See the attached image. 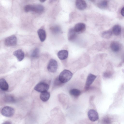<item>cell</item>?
<instances>
[{
  "label": "cell",
  "mask_w": 124,
  "mask_h": 124,
  "mask_svg": "<svg viewBox=\"0 0 124 124\" xmlns=\"http://www.w3.org/2000/svg\"><path fill=\"white\" fill-rule=\"evenodd\" d=\"M25 12L32 11L37 13H41L44 10V7L40 4L31 5H26L24 8Z\"/></svg>",
  "instance_id": "1"
},
{
  "label": "cell",
  "mask_w": 124,
  "mask_h": 124,
  "mask_svg": "<svg viewBox=\"0 0 124 124\" xmlns=\"http://www.w3.org/2000/svg\"><path fill=\"white\" fill-rule=\"evenodd\" d=\"M72 75V73L70 71L65 69L60 73L58 78L60 81L64 84L70 80Z\"/></svg>",
  "instance_id": "2"
},
{
  "label": "cell",
  "mask_w": 124,
  "mask_h": 124,
  "mask_svg": "<svg viewBox=\"0 0 124 124\" xmlns=\"http://www.w3.org/2000/svg\"><path fill=\"white\" fill-rule=\"evenodd\" d=\"M15 110L14 108L9 106L4 107L1 111V113L2 115L8 117L13 116Z\"/></svg>",
  "instance_id": "3"
},
{
  "label": "cell",
  "mask_w": 124,
  "mask_h": 124,
  "mask_svg": "<svg viewBox=\"0 0 124 124\" xmlns=\"http://www.w3.org/2000/svg\"><path fill=\"white\" fill-rule=\"evenodd\" d=\"M49 87V85L47 83L44 82H41L37 84L34 89L37 92L41 93L47 91Z\"/></svg>",
  "instance_id": "4"
},
{
  "label": "cell",
  "mask_w": 124,
  "mask_h": 124,
  "mask_svg": "<svg viewBox=\"0 0 124 124\" xmlns=\"http://www.w3.org/2000/svg\"><path fill=\"white\" fill-rule=\"evenodd\" d=\"M58 67V63L57 61L54 59H51L49 60L47 66L48 70L52 73L55 72Z\"/></svg>",
  "instance_id": "5"
},
{
  "label": "cell",
  "mask_w": 124,
  "mask_h": 124,
  "mask_svg": "<svg viewBox=\"0 0 124 124\" xmlns=\"http://www.w3.org/2000/svg\"><path fill=\"white\" fill-rule=\"evenodd\" d=\"M5 45L7 46H16L17 43V39L14 35H12L7 38L4 41Z\"/></svg>",
  "instance_id": "6"
},
{
  "label": "cell",
  "mask_w": 124,
  "mask_h": 124,
  "mask_svg": "<svg viewBox=\"0 0 124 124\" xmlns=\"http://www.w3.org/2000/svg\"><path fill=\"white\" fill-rule=\"evenodd\" d=\"M87 114L89 118L92 121H95L99 119V116L98 113L94 109L89 110L88 111Z\"/></svg>",
  "instance_id": "7"
},
{
  "label": "cell",
  "mask_w": 124,
  "mask_h": 124,
  "mask_svg": "<svg viewBox=\"0 0 124 124\" xmlns=\"http://www.w3.org/2000/svg\"><path fill=\"white\" fill-rule=\"evenodd\" d=\"M96 78L95 75L90 73L88 75L85 83V89L87 90L89 89L90 86L92 84Z\"/></svg>",
  "instance_id": "8"
},
{
  "label": "cell",
  "mask_w": 124,
  "mask_h": 124,
  "mask_svg": "<svg viewBox=\"0 0 124 124\" xmlns=\"http://www.w3.org/2000/svg\"><path fill=\"white\" fill-rule=\"evenodd\" d=\"M77 33H81L84 31L86 29V25L84 23H79L76 24L73 28Z\"/></svg>",
  "instance_id": "9"
},
{
  "label": "cell",
  "mask_w": 124,
  "mask_h": 124,
  "mask_svg": "<svg viewBox=\"0 0 124 124\" xmlns=\"http://www.w3.org/2000/svg\"><path fill=\"white\" fill-rule=\"evenodd\" d=\"M13 55L17 58L19 61H22L24 57V53L21 49L17 50L13 53Z\"/></svg>",
  "instance_id": "10"
},
{
  "label": "cell",
  "mask_w": 124,
  "mask_h": 124,
  "mask_svg": "<svg viewBox=\"0 0 124 124\" xmlns=\"http://www.w3.org/2000/svg\"><path fill=\"white\" fill-rule=\"evenodd\" d=\"M75 4L77 8L79 10H83L85 9L87 6L86 2L83 0L76 1Z\"/></svg>",
  "instance_id": "11"
},
{
  "label": "cell",
  "mask_w": 124,
  "mask_h": 124,
  "mask_svg": "<svg viewBox=\"0 0 124 124\" xmlns=\"http://www.w3.org/2000/svg\"><path fill=\"white\" fill-rule=\"evenodd\" d=\"M57 55L60 60H64L67 58L68 55V52L66 50H61L58 52Z\"/></svg>",
  "instance_id": "12"
},
{
  "label": "cell",
  "mask_w": 124,
  "mask_h": 124,
  "mask_svg": "<svg viewBox=\"0 0 124 124\" xmlns=\"http://www.w3.org/2000/svg\"><path fill=\"white\" fill-rule=\"evenodd\" d=\"M77 33L73 28L70 29L69 31L68 34V40L71 41L74 40L77 37Z\"/></svg>",
  "instance_id": "13"
},
{
  "label": "cell",
  "mask_w": 124,
  "mask_h": 124,
  "mask_svg": "<svg viewBox=\"0 0 124 124\" xmlns=\"http://www.w3.org/2000/svg\"><path fill=\"white\" fill-rule=\"evenodd\" d=\"M121 47L120 44L117 41H113L110 44V48L112 51L114 52L119 51Z\"/></svg>",
  "instance_id": "14"
},
{
  "label": "cell",
  "mask_w": 124,
  "mask_h": 124,
  "mask_svg": "<svg viewBox=\"0 0 124 124\" xmlns=\"http://www.w3.org/2000/svg\"><path fill=\"white\" fill-rule=\"evenodd\" d=\"M37 33L40 41L42 42L44 41L46 37L45 31L43 29H39L37 31Z\"/></svg>",
  "instance_id": "15"
},
{
  "label": "cell",
  "mask_w": 124,
  "mask_h": 124,
  "mask_svg": "<svg viewBox=\"0 0 124 124\" xmlns=\"http://www.w3.org/2000/svg\"><path fill=\"white\" fill-rule=\"evenodd\" d=\"M0 89L3 91H6L8 89V84L5 80L3 78L0 79Z\"/></svg>",
  "instance_id": "16"
},
{
  "label": "cell",
  "mask_w": 124,
  "mask_h": 124,
  "mask_svg": "<svg viewBox=\"0 0 124 124\" xmlns=\"http://www.w3.org/2000/svg\"><path fill=\"white\" fill-rule=\"evenodd\" d=\"M50 95V93L47 91L41 93L40 95L41 100L43 101L46 102L49 98Z\"/></svg>",
  "instance_id": "17"
},
{
  "label": "cell",
  "mask_w": 124,
  "mask_h": 124,
  "mask_svg": "<svg viewBox=\"0 0 124 124\" xmlns=\"http://www.w3.org/2000/svg\"><path fill=\"white\" fill-rule=\"evenodd\" d=\"M121 31V26L119 25H114L112 29V31L113 34L116 36H118L120 33Z\"/></svg>",
  "instance_id": "18"
},
{
  "label": "cell",
  "mask_w": 124,
  "mask_h": 124,
  "mask_svg": "<svg viewBox=\"0 0 124 124\" xmlns=\"http://www.w3.org/2000/svg\"><path fill=\"white\" fill-rule=\"evenodd\" d=\"M108 5V2L106 0L99 1L97 3V6L100 8L105 9L106 8Z\"/></svg>",
  "instance_id": "19"
},
{
  "label": "cell",
  "mask_w": 124,
  "mask_h": 124,
  "mask_svg": "<svg viewBox=\"0 0 124 124\" xmlns=\"http://www.w3.org/2000/svg\"><path fill=\"white\" fill-rule=\"evenodd\" d=\"M69 93L71 95L77 97L80 95L81 92L78 89L74 88L70 90Z\"/></svg>",
  "instance_id": "20"
},
{
  "label": "cell",
  "mask_w": 124,
  "mask_h": 124,
  "mask_svg": "<svg viewBox=\"0 0 124 124\" xmlns=\"http://www.w3.org/2000/svg\"><path fill=\"white\" fill-rule=\"evenodd\" d=\"M112 31L110 30L103 31L102 33V36L104 38L108 39L110 38L112 35Z\"/></svg>",
  "instance_id": "21"
},
{
  "label": "cell",
  "mask_w": 124,
  "mask_h": 124,
  "mask_svg": "<svg viewBox=\"0 0 124 124\" xmlns=\"http://www.w3.org/2000/svg\"><path fill=\"white\" fill-rule=\"evenodd\" d=\"M50 29L51 32L54 34H57L61 31V28L58 26L55 25L51 27Z\"/></svg>",
  "instance_id": "22"
},
{
  "label": "cell",
  "mask_w": 124,
  "mask_h": 124,
  "mask_svg": "<svg viewBox=\"0 0 124 124\" xmlns=\"http://www.w3.org/2000/svg\"><path fill=\"white\" fill-rule=\"evenodd\" d=\"M102 122L103 124H110L112 122V118L110 116H105L102 119Z\"/></svg>",
  "instance_id": "23"
},
{
  "label": "cell",
  "mask_w": 124,
  "mask_h": 124,
  "mask_svg": "<svg viewBox=\"0 0 124 124\" xmlns=\"http://www.w3.org/2000/svg\"><path fill=\"white\" fill-rule=\"evenodd\" d=\"M4 100L6 102L8 103H14L16 101L14 97L11 95L6 96L4 97Z\"/></svg>",
  "instance_id": "24"
},
{
  "label": "cell",
  "mask_w": 124,
  "mask_h": 124,
  "mask_svg": "<svg viewBox=\"0 0 124 124\" xmlns=\"http://www.w3.org/2000/svg\"><path fill=\"white\" fill-rule=\"evenodd\" d=\"M39 50L38 48H35L31 54L32 57L36 58L39 57Z\"/></svg>",
  "instance_id": "25"
},
{
  "label": "cell",
  "mask_w": 124,
  "mask_h": 124,
  "mask_svg": "<svg viewBox=\"0 0 124 124\" xmlns=\"http://www.w3.org/2000/svg\"><path fill=\"white\" fill-rule=\"evenodd\" d=\"M63 83L61 82L59 79L58 77L56 78L54 82V85L55 86H58L62 85Z\"/></svg>",
  "instance_id": "26"
},
{
  "label": "cell",
  "mask_w": 124,
  "mask_h": 124,
  "mask_svg": "<svg viewBox=\"0 0 124 124\" xmlns=\"http://www.w3.org/2000/svg\"><path fill=\"white\" fill-rule=\"evenodd\" d=\"M112 74L109 71H107L105 72L103 74L104 77L106 78H109L111 77Z\"/></svg>",
  "instance_id": "27"
},
{
  "label": "cell",
  "mask_w": 124,
  "mask_h": 124,
  "mask_svg": "<svg viewBox=\"0 0 124 124\" xmlns=\"http://www.w3.org/2000/svg\"><path fill=\"white\" fill-rule=\"evenodd\" d=\"M121 15L124 17V7L122 9L121 11Z\"/></svg>",
  "instance_id": "28"
},
{
  "label": "cell",
  "mask_w": 124,
  "mask_h": 124,
  "mask_svg": "<svg viewBox=\"0 0 124 124\" xmlns=\"http://www.w3.org/2000/svg\"><path fill=\"white\" fill-rule=\"evenodd\" d=\"M2 124H11V123L9 121H7L3 123Z\"/></svg>",
  "instance_id": "29"
},
{
  "label": "cell",
  "mask_w": 124,
  "mask_h": 124,
  "mask_svg": "<svg viewBox=\"0 0 124 124\" xmlns=\"http://www.w3.org/2000/svg\"><path fill=\"white\" fill-rule=\"evenodd\" d=\"M39 1L41 2H43L46 1V0H40Z\"/></svg>",
  "instance_id": "30"
},
{
  "label": "cell",
  "mask_w": 124,
  "mask_h": 124,
  "mask_svg": "<svg viewBox=\"0 0 124 124\" xmlns=\"http://www.w3.org/2000/svg\"></svg>",
  "instance_id": "31"
}]
</instances>
